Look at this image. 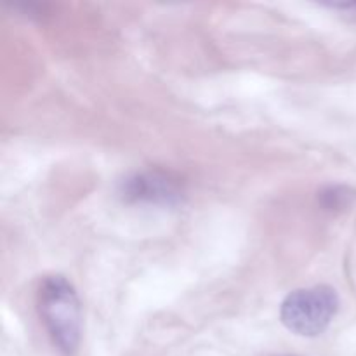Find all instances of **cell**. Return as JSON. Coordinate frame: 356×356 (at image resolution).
Listing matches in <instances>:
<instances>
[{"instance_id": "obj_1", "label": "cell", "mask_w": 356, "mask_h": 356, "mask_svg": "<svg viewBox=\"0 0 356 356\" xmlns=\"http://www.w3.org/2000/svg\"><path fill=\"white\" fill-rule=\"evenodd\" d=\"M38 312L54 346L73 355L82 336V309L79 296L65 277H47L38 289Z\"/></svg>"}, {"instance_id": "obj_2", "label": "cell", "mask_w": 356, "mask_h": 356, "mask_svg": "<svg viewBox=\"0 0 356 356\" xmlns=\"http://www.w3.org/2000/svg\"><path fill=\"white\" fill-rule=\"evenodd\" d=\"M337 309V292L327 285H316L291 292L280 306V318L291 332L302 337H316L329 329Z\"/></svg>"}, {"instance_id": "obj_3", "label": "cell", "mask_w": 356, "mask_h": 356, "mask_svg": "<svg viewBox=\"0 0 356 356\" xmlns=\"http://www.w3.org/2000/svg\"><path fill=\"white\" fill-rule=\"evenodd\" d=\"M120 195L129 204L177 205L183 200V184L174 176L160 170H145L125 177L120 183Z\"/></svg>"}, {"instance_id": "obj_4", "label": "cell", "mask_w": 356, "mask_h": 356, "mask_svg": "<svg viewBox=\"0 0 356 356\" xmlns=\"http://www.w3.org/2000/svg\"><path fill=\"white\" fill-rule=\"evenodd\" d=\"M356 193L351 188L346 186H329L318 193V202L325 211L337 212L350 207L351 202L355 200Z\"/></svg>"}, {"instance_id": "obj_5", "label": "cell", "mask_w": 356, "mask_h": 356, "mask_svg": "<svg viewBox=\"0 0 356 356\" xmlns=\"http://www.w3.org/2000/svg\"><path fill=\"white\" fill-rule=\"evenodd\" d=\"M330 7H334V9H339V10H344V13L350 14L351 17H355L356 19V2H351V3H332Z\"/></svg>"}]
</instances>
